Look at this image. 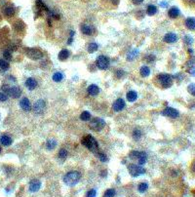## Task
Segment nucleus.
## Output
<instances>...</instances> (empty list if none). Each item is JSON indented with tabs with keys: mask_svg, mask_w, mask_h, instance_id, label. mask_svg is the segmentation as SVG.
<instances>
[{
	"mask_svg": "<svg viewBox=\"0 0 195 197\" xmlns=\"http://www.w3.org/2000/svg\"><path fill=\"white\" fill-rule=\"evenodd\" d=\"M1 151H2V148H1V146H0V153H1Z\"/></svg>",
	"mask_w": 195,
	"mask_h": 197,
	"instance_id": "50",
	"label": "nucleus"
},
{
	"mask_svg": "<svg viewBox=\"0 0 195 197\" xmlns=\"http://www.w3.org/2000/svg\"><path fill=\"white\" fill-rule=\"evenodd\" d=\"M81 144H83L85 147H87L89 150L95 152V153H98L99 152V144L98 142L96 141V139L91 135H87L81 140Z\"/></svg>",
	"mask_w": 195,
	"mask_h": 197,
	"instance_id": "1",
	"label": "nucleus"
},
{
	"mask_svg": "<svg viewBox=\"0 0 195 197\" xmlns=\"http://www.w3.org/2000/svg\"><path fill=\"white\" fill-rule=\"evenodd\" d=\"M4 13L6 15L7 17H12L15 15V9L13 8L12 6H9V7H6L4 10Z\"/></svg>",
	"mask_w": 195,
	"mask_h": 197,
	"instance_id": "28",
	"label": "nucleus"
},
{
	"mask_svg": "<svg viewBox=\"0 0 195 197\" xmlns=\"http://www.w3.org/2000/svg\"><path fill=\"white\" fill-rule=\"evenodd\" d=\"M88 93H89V95H91V96H97L99 93H100V88L95 84L90 85L88 87Z\"/></svg>",
	"mask_w": 195,
	"mask_h": 197,
	"instance_id": "19",
	"label": "nucleus"
},
{
	"mask_svg": "<svg viewBox=\"0 0 195 197\" xmlns=\"http://www.w3.org/2000/svg\"><path fill=\"white\" fill-rule=\"evenodd\" d=\"M68 57H69V51L66 50V49H63V50H61L60 53H59V60L61 61H65Z\"/></svg>",
	"mask_w": 195,
	"mask_h": 197,
	"instance_id": "22",
	"label": "nucleus"
},
{
	"mask_svg": "<svg viewBox=\"0 0 195 197\" xmlns=\"http://www.w3.org/2000/svg\"><path fill=\"white\" fill-rule=\"evenodd\" d=\"M3 57H4L5 60L10 61L12 59V53L10 51H8V50H5L3 52Z\"/></svg>",
	"mask_w": 195,
	"mask_h": 197,
	"instance_id": "39",
	"label": "nucleus"
},
{
	"mask_svg": "<svg viewBox=\"0 0 195 197\" xmlns=\"http://www.w3.org/2000/svg\"><path fill=\"white\" fill-rule=\"evenodd\" d=\"M123 73H124V72H123V71H117V74H118V77H122V74H123Z\"/></svg>",
	"mask_w": 195,
	"mask_h": 197,
	"instance_id": "47",
	"label": "nucleus"
},
{
	"mask_svg": "<svg viewBox=\"0 0 195 197\" xmlns=\"http://www.w3.org/2000/svg\"><path fill=\"white\" fill-rule=\"evenodd\" d=\"M2 90L5 92V94H7L10 97L14 98H18L21 97L22 95V90L21 88L17 87V86H9L7 84H5L2 86Z\"/></svg>",
	"mask_w": 195,
	"mask_h": 197,
	"instance_id": "3",
	"label": "nucleus"
},
{
	"mask_svg": "<svg viewBox=\"0 0 195 197\" xmlns=\"http://www.w3.org/2000/svg\"><path fill=\"white\" fill-rule=\"evenodd\" d=\"M191 170H192V172H193V173H195V162H194V163H193V164H192Z\"/></svg>",
	"mask_w": 195,
	"mask_h": 197,
	"instance_id": "48",
	"label": "nucleus"
},
{
	"mask_svg": "<svg viewBox=\"0 0 195 197\" xmlns=\"http://www.w3.org/2000/svg\"><path fill=\"white\" fill-rule=\"evenodd\" d=\"M99 48V45L97 43H90L88 45V52L89 53H94V52H96L98 50Z\"/></svg>",
	"mask_w": 195,
	"mask_h": 197,
	"instance_id": "32",
	"label": "nucleus"
},
{
	"mask_svg": "<svg viewBox=\"0 0 195 197\" xmlns=\"http://www.w3.org/2000/svg\"><path fill=\"white\" fill-rule=\"evenodd\" d=\"M140 75H142V76H144V77H146V76H148L150 74V69H149L148 66L144 65V66H142V67H140Z\"/></svg>",
	"mask_w": 195,
	"mask_h": 197,
	"instance_id": "25",
	"label": "nucleus"
},
{
	"mask_svg": "<svg viewBox=\"0 0 195 197\" xmlns=\"http://www.w3.org/2000/svg\"><path fill=\"white\" fill-rule=\"evenodd\" d=\"M80 178H81V175L79 172L71 171V172H68V173L63 177V183L69 186H75V184L80 181Z\"/></svg>",
	"mask_w": 195,
	"mask_h": 197,
	"instance_id": "2",
	"label": "nucleus"
},
{
	"mask_svg": "<svg viewBox=\"0 0 195 197\" xmlns=\"http://www.w3.org/2000/svg\"><path fill=\"white\" fill-rule=\"evenodd\" d=\"M177 40V35L176 33L169 32L167 34H165L164 36V41L166 43H174Z\"/></svg>",
	"mask_w": 195,
	"mask_h": 197,
	"instance_id": "15",
	"label": "nucleus"
},
{
	"mask_svg": "<svg viewBox=\"0 0 195 197\" xmlns=\"http://www.w3.org/2000/svg\"><path fill=\"white\" fill-rule=\"evenodd\" d=\"M112 107H113V110H114V111H121V110H123L125 107L124 100H123V98H117V100L114 102V103H113Z\"/></svg>",
	"mask_w": 195,
	"mask_h": 197,
	"instance_id": "13",
	"label": "nucleus"
},
{
	"mask_svg": "<svg viewBox=\"0 0 195 197\" xmlns=\"http://www.w3.org/2000/svg\"><path fill=\"white\" fill-rule=\"evenodd\" d=\"M189 73H190L191 75L195 76V67H193V66H191V69L189 70Z\"/></svg>",
	"mask_w": 195,
	"mask_h": 197,
	"instance_id": "45",
	"label": "nucleus"
},
{
	"mask_svg": "<svg viewBox=\"0 0 195 197\" xmlns=\"http://www.w3.org/2000/svg\"><path fill=\"white\" fill-rule=\"evenodd\" d=\"M73 36H74V31H72L71 30L70 32H69V39H68V44H71L72 43V41H73Z\"/></svg>",
	"mask_w": 195,
	"mask_h": 197,
	"instance_id": "43",
	"label": "nucleus"
},
{
	"mask_svg": "<svg viewBox=\"0 0 195 197\" xmlns=\"http://www.w3.org/2000/svg\"><path fill=\"white\" fill-rule=\"evenodd\" d=\"M20 107H22V109L24 110V111H29L31 109V105L30 102L28 98H23L21 101H20Z\"/></svg>",
	"mask_w": 195,
	"mask_h": 197,
	"instance_id": "14",
	"label": "nucleus"
},
{
	"mask_svg": "<svg viewBox=\"0 0 195 197\" xmlns=\"http://www.w3.org/2000/svg\"><path fill=\"white\" fill-rule=\"evenodd\" d=\"M97 66L100 69H107L109 66V60L105 56H99L97 59Z\"/></svg>",
	"mask_w": 195,
	"mask_h": 197,
	"instance_id": "9",
	"label": "nucleus"
},
{
	"mask_svg": "<svg viewBox=\"0 0 195 197\" xmlns=\"http://www.w3.org/2000/svg\"><path fill=\"white\" fill-rule=\"evenodd\" d=\"M184 42H186V44H192L193 43V38L191 37L190 35H186V37H184Z\"/></svg>",
	"mask_w": 195,
	"mask_h": 197,
	"instance_id": "41",
	"label": "nucleus"
},
{
	"mask_svg": "<svg viewBox=\"0 0 195 197\" xmlns=\"http://www.w3.org/2000/svg\"><path fill=\"white\" fill-rule=\"evenodd\" d=\"M139 55V51L138 50H133L132 52H129V54L127 55V60L128 61H134V59Z\"/></svg>",
	"mask_w": 195,
	"mask_h": 197,
	"instance_id": "27",
	"label": "nucleus"
},
{
	"mask_svg": "<svg viewBox=\"0 0 195 197\" xmlns=\"http://www.w3.org/2000/svg\"><path fill=\"white\" fill-rule=\"evenodd\" d=\"M128 172H129L132 177H139L140 175L145 173V169L139 166V165L130 164V165H128Z\"/></svg>",
	"mask_w": 195,
	"mask_h": 197,
	"instance_id": "5",
	"label": "nucleus"
},
{
	"mask_svg": "<svg viewBox=\"0 0 195 197\" xmlns=\"http://www.w3.org/2000/svg\"><path fill=\"white\" fill-rule=\"evenodd\" d=\"M132 1H133V3H134V4L138 5V4L142 3V1H144V0H132Z\"/></svg>",
	"mask_w": 195,
	"mask_h": 197,
	"instance_id": "44",
	"label": "nucleus"
},
{
	"mask_svg": "<svg viewBox=\"0 0 195 197\" xmlns=\"http://www.w3.org/2000/svg\"><path fill=\"white\" fill-rule=\"evenodd\" d=\"M9 67H10V65L8 61L0 59V68H1L2 70H7V69H9Z\"/></svg>",
	"mask_w": 195,
	"mask_h": 197,
	"instance_id": "29",
	"label": "nucleus"
},
{
	"mask_svg": "<svg viewBox=\"0 0 195 197\" xmlns=\"http://www.w3.org/2000/svg\"><path fill=\"white\" fill-rule=\"evenodd\" d=\"M91 118V113L89 111H83L80 114V119L83 120V121H89Z\"/></svg>",
	"mask_w": 195,
	"mask_h": 197,
	"instance_id": "30",
	"label": "nucleus"
},
{
	"mask_svg": "<svg viewBox=\"0 0 195 197\" xmlns=\"http://www.w3.org/2000/svg\"><path fill=\"white\" fill-rule=\"evenodd\" d=\"M41 188V181L39 179H32V181L29 183L28 189L30 192H36L38 191Z\"/></svg>",
	"mask_w": 195,
	"mask_h": 197,
	"instance_id": "12",
	"label": "nucleus"
},
{
	"mask_svg": "<svg viewBox=\"0 0 195 197\" xmlns=\"http://www.w3.org/2000/svg\"><path fill=\"white\" fill-rule=\"evenodd\" d=\"M110 2H111L113 5H117L119 3V0H110Z\"/></svg>",
	"mask_w": 195,
	"mask_h": 197,
	"instance_id": "46",
	"label": "nucleus"
},
{
	"mask_svg": "<svg viewBox=\"0 0 195 197\" xmlns=\"http://www.w3.org/2000/svg\"><path fill=\"white\" fill-rule=\"evenodd\" d=\"M97 196V191L96 189H90L86 194V197H96Z\"/></svg>",
	"mask_w": 195,
	"mask_h": 197,
	"instance_id": "40",
	"label": "nucleus"
},
{
	"mask_svg": "<svg viewBox=\"0 0 195 197\" xmlns=\"http://www.w3.org/2000/svg\"><path fill=\"white\" fill-rule=\"evenodd\" d=\"M162 114L165 116L171 117V118H177L179 117V111L177 109L173 107H166L164 110L162 111Z\"/></svg>",
	"mask_w": 195,
	"mask_h": 197,
	"instance_id": "11",
	"label": "nucleus"
},
{
	"mask_svg": "<svg viewBox=\"0 0 195 197\" xmlns=\"http://www.w3.org/2000/svg\"><path fill=\"white\" fill-rule=\"evenodd\" d=\"M97 155H98L99 159H100L102 162H107V155H105V153H103V152H98Z\"/></svg>",
	"mask_w": 195,
	"mask_h": 197,
	"instance_id": "38",
	"label": "nucleus"
},
{
	"mask_svg": "<svg viewBox=\"0 0 195 197\" xmlns=\"http://www.w3.org/2000/svg\"><path fill=\"white\" fill-rule=\"evenodd\" d=\"M26 54L29 59H31V60H39V59H41L42 56H43L41 51L38 50V49H35V48H26Z\"/></svg>",
	"mask_w": 195,
	"mask_h": 197,
	"instance_id": "8",
	"label": "nucleus"
},
{
	"mask_svg": "<svg viewBox=\"0 0 195 197\" xmlns=\"http://www.w3.org/2000/svg\"><path fill=\"white\" fill-rule=\"evenodd\" d=\"M26 86L28 88L29 90H33L37 87V81H36L34 78H28L26 81Z\"/></svg>",
	"mask_w": 195,
	"mask_h": 197,
	"instance_id": "17",
	"label": "nucleus"
},
{
	"mask_svg": "<svg viewBox=\"0 0 195 197\" xmlns=\"http://www.w3.org/2000/svg\"><path fill=\"white\" fill-rule=\"evenodd\" d=\"M105 126V120L102 118H94L92 121L90 122V128L94 131H101Z\"/></svg>",
	"mask_w": 195,
	"mask_h": 197,
	"instance_id": "6",
	"label": "nucleus"
},
{
	"mask_svg": "<svg viewBox=\"0 0 195 197\" xmlns=\"http://www.w3.org/2000/svg\"><path fill=\"white\" fill-rule=\"evenodd\" d=\"M94 28L92 26H90V24H83L82 26H81V31H82V33L86 34V35H91V34L94 33Z\"/></svg>",
	"mask_w": 195,
	"mask_h": 197,
	"instance_id": "16",
	"label": "nucleus"
},
{
	"mask_svg": "<svg viewBox=\"0 0 195 197\" xmlns=\"http://www.w3.org/2000/svg\"><path fill=\"white\" fill-rule=\"evenodd\" d=\"M158 79H159L160 84H161L164 88L171 87L173 78H172V76L170 74H167V73H162V74H159V76H158Z\"/></svg>",
	"mask_w": 195,
	"mask_h": 197,
	"instance_id": "7",
	"label": "nucleus"
},
{
	"mask_svg": "<svg viewBox=\"0 0 195 197\" xmlns=\"http://www.w3.org/2000/svg\"><path fill=\"white\" fill-rule=\"evenodd\" d=\"M0 142L5 146H9L12 144V139L8 135H3V136H1V138H0Z\"/></svg>",
	"mask_w": 195,
	"mask_h": 197,
	"instance_id": "20",
	"label": "nucleus"
},
{
	"mask_svg": "<svg viewBox=\"0 0 195 197\" xmlns=\"http://www.w3.org/2000/svg\"><path fill=\"white\" fill-rule=\"evenodd\" d=\"M142 133L139 129H135L134 132H133V138H134L135 140H140V138H142Z\"/></svg>",
	"mask_w": 195,
	"mask_h": 197,
	"instance_id": "34",
	"label": "nucleus"
},
{
	"mask_svg": "<svg viewBox=\"0 0 195 197\" xmlns=\"http://www.w3.org/2000/svg\"><path fill=\"white\" fill-rule=\"evenodd\" d=\"M8 100V95L5 93H0V102H5Z\"/></svg>",
	"mask_w": 195,
	"mask_h": 197,
	"instance_id": "42",
	"label": "nucleus"
},
{
	"mask_svg": "<svg viewBox=\"0 0 195 197\" xmlns=\"http://www.w3.org/2000/svg\"><path fill=\"white\" fill-rule=\"evenodd\" d=\"M179 14H181V11H179V8H177V7H172V8L169 10V12H168L169 17L172 19L177 18V17L179 16Z\"/></svg>",
	"mask_w": 195,
	"mask_h": 197,
	"instance_id": "18",
	"label": "nucleus"
},
{
	"mask_svg": "<svg viewBox=\"0 0 195 197\" xmlns=\"http://www.w3.org/2000/svg\"><path fill=\"white\" fill-rule=\"evenodd\" d=\"M57 146V141L55 139H49L46 142V147L48 150H53Z\"/></svg>",
	"mask_w": 195,
	"mask_h": 197,
	"instance_id": "23",
	"label": "nucleus"
},
{
	"mask_svg": "<svg viewBox=\"0 0 195 197\" xmlns=\"http://www.w3.org/2000/svg\"><path fill=\"white\" fill-rule=\"evenodd\" d=\"M186 26L188 29H194L195 28V19L194 18H188L186 21Z\"/></svg>",
	"mask_w": 195,
	"mask_h": 197,
	"instance_id": "24",
	"label": "nucleus"
},
{
	"mask_svg": "<svg viewBox=\"0 0 195 197\" xmlns=\"http://www.w3.org/2000/svg\"><path fill=\"white\" fill-rule=\"evenodd\" d=\"M187 91L189 92V94H191L192 96L195 97V84L194 83H191V84H189L187 86Z\"/></svg>",
	"mask_w": 195,
	"mask_h": 197,
	"instance_id": "37",
	"label": "nucleus"
},
{
	"mask_svg": "<svg viewBox=\"0 0 195 197\" xmlns=\"http://www.w3.org/2000/svg\"><path fill=\"white\" fill-rule=\"evenodd\" d=\"M66 156H67V150L65 148L60 149V151H59V157L61 159H65Z\"/></svg>",
	"mask_w": 195,
	"mask_h": 197,
	"instance_id": "36",
	"label": "nucleus"
},
{
	"mask_svg": "<svg viewBox=\"0 0 195 197\" xmlns=\"http://www.w3.org/2000/svg\"><path fill=\"white\" fill-rule=\"evenodd\" d=\"M130 157L134 160H137L139 165H144L146 163L147 155L145 152L142 151H132L130 153Z\"/></svg>",
	"mask_w": 195,
	"mask_h": 197,
	"instance_id": "4",
	"label": "nucleus"
},
{
	"mask_svg": "<svg viewBox=\"0 0 195 197\" xmlns=\"http://www.w3.org/2000/svg\"><path fill=\"white\" fill-rule=\"evenodd\" d=\"M45 108H46V103L43 100L36 101L33 105V110L36 114H42L44 112V110H45Z\"/></svg>",
	"mask_w": 195,
	"mask_h": 197,
	"instance_id": "10",
	"label": "nucleus"
},
{
	"mask_svg": "<svg viewBox=\"0 0 195 197\" xmlns=\"http://www.w3.org/2000/svg\"><path fill=\"white\" fill-rule=\"evenodd\" d=\"M126 98H127V100L129 101V102L133 103L138 98V94H137V92H135V91H129V92L127 93V95H126Z\"/></svg>",
	"mask_w": 195,
	"mask_h": 197,
	"instance_id": "21",
	"label": "nucleus"
},
{
	"mask_svg": "<svg viewBox=\"0 0 195 197\" xmlns=\"http://www.w3.org/2000/svg\"><path fill=\"white\" fill-rule=\"evenodd\" d=\"M115 196V190L113 188L107 189V191L103 194V197H114Z\"/></svg>",
	"mask_w": 195,
	"mask_h": 197,
	"instance_id": "35",
	"label": "nucleus"
},
{
	"mask_svg": "<svg viewBox=\"0 0 195 197\" xmlns=\"http://www.w3.org/2000/svg\"><path fill=\"white\" fill-rule=\"evenodd\" d=\"M147 188H148V184H147V183H140L139 184V186H138V190H139L140 192H144V191L147 190Z\"/></svg>",
	"mask_w": 195,
	"mask_h": 197,
	"instance_id": "33",
	"label": "nucleus"
},
{
	"mask_svg": "<svg viewBox=\"0 0 195 197\" xmlns=\"http://www.w3.org/2000/svg\"><path fill=\"white\" fill-rule=\"evenodd\" d=\"M63 73L61 72H55L53 74V80L55 81V82H60V81L63 80Z\"/></svg>",
	"mask_w": 195,
	"mask_h": 197,
	"instance_id": "31",
	"label": "nucleus"
},
{
	"mask_svg": "<svg viewBox=\"0 0 195 197\" xmlns=\"http://www.w3.org/2000/svg\"><path fill=\"white\" fill-rule=\"evenodd\" d=\"M146 13L149 15V16H153L157 13V8L154 6V5H148L146 9Z\"/></svg>",
	"mask_w": 195,
	"mask_h": 197,
	"instance_id": "26",
	"label": "nucleus"
},
{
	"mask_svg": "<svg viewBox=\"0 0 195 197\" xmlns=\"http://www.w3.org/2000/svg\"><path fill=\"white\" fill-rule=\"evenodd\" d=\"M188 52H189V53H190V54H192V52H193V51H192L191 49H189V50H188Z\"/></svg>",
	"mask_w": 195,
	"mask_h": 197,
	"instance_id": "49",
	"label": "nucleus"
}]
</instances>
